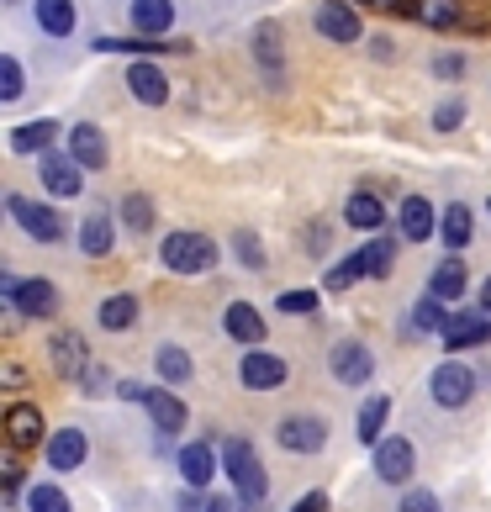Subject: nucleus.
<instances>
[{
  "label": "nucleus",
  "mask_w": 491,
  "mask_h": 512,
  "mask_svg": "<svg viewBox=\"0 0 491 512\" xmlns=\"http://www.w3.org/2000/svg\"><path fill=\"white\" fill-rule=\"evenodd\" d=\"M396 270V238H386V233H375L370 243H360L354 254H344L333 264V270L323 275V286L328 291H349L354 280H386Z\"/></svg>",
  "instance_id": "1"
},
{
  "label": "nucleus",
  "mask_w": 491,
  "mask_h": 512,
  "mask_svg": "<svg viewBox=\"0 0 491 512\" xmlns=\"http://www.w3.org/2000/svg\"><path fill=\"white\" fill-rule=\"evenodd\" d=\"M222 476L233 481V497L243 507H259L264 497H270V476H264V465H259V454L249 439H222Z\"/></svg>",
  "instance_id": "2"
},
{
  "label": "nucleus",
  "mask_w": 491,
  "mask_h": 512,
  "mask_svg": "<svg viewBox=\"0 0 491 512\" xmlns=\"http://www.w3.org/2000/svg\"><path fill=\"white\" fill-rule=\"evenodd\" d=\"M159 264L169 275H212L217 270V243L206 233H196V227H180V233H164Z\"/></svg>",
  "instance_id": "3"
},
{
  "label": "nucleus",
  "mask_w": 491,
  "mask_h": 512,
  "mask_svg": "<svg viewBox=\"0 0 491 512\" xmlns=\"http://www.w3.org/2000/svg\"><path fill=\"white\" fill-rule=\"evenodd\" d=\"M481 391V375L465 365V359H439L428 375V396H433V407H444V412H460L470 407V396Z\"/></svg>",
  "instance_id": "4"
},
{
  "label": "nucleus",
  "mask_w": 491,
  "mask_h": 512,
  "mask_svg": "<svg viewBox=\"0 0 491 512\" xmlns=\"http://www.w3.org/2000/svg\"><path fill=\"white\" fill-rule=\"evenodd\" d=\"M6 307H11L16 317L48 322L53 312L64 307V296H59V286H53V280H43V275H27V280H11V275H6Z\"/></svg>",
  "instance_id": "5"
},
{
  "label": "nucleus",
  "mask_w": 491,
  "mask_h": 512,
  "mask_svg": "<svg viewBox=\"0 0 491 512\" xmlns=\"http://www.w3.org/2000/svg\"><path fill=\"white\" fill-rule=\"evenodd\" d=\"M412 476H418V449H412V439L407 433H386V439L375 444V481L407 491Z\"/></svg>",
  "instance_id": "6"
},
{
  "label": "nucleus",
  "mask_w": 491,
  "mask_h": 512,
  "mask_svg": "<svg viewBox=\"0 0 491 512\" xmlns=\"http://www.w3.org/2000/svg\"><path fill=\"white\" fill-rule=\"evenodd\" d=\"M275 444L286 454H323L328 449V417L317 412H291L275 423Z\"/></svg>",
  "instance_id": "7"
},
{
  "label": "nucleus",
  "mask_w": 491,
  "mask_h": 512,
  "mask_svg": "<svg viewBox=\"0 0 491 512\" xmlns=\"http://www.w3.org/2000/svg\"><path fill=\"white\" fill-rule=\"evenodd\" d=\"M6 212H11V222L22 227L27 238H37V243H64V233H69V227H64V217L53 212L48 201H27V196H11V201H6Z\"/></svg>",
  "instance_id": "8"
},
{
  "label": "nucleus",
  "mask_w": 491,
  "mask_h": 512,
  "mask_svg": "<svg viewBox=\"0 0 491 512\" xmlns=\"http://www.w3.org/2000/svg\"><path fill=\"white\" fill-rule=\"evenodd\" d=\"M328 370H333V381H344V386H365L375 375V354H370L365 338H338L328 349Z\"/></svg>",
  "instance_id": "9"
},
{
  "label": "nucleus",
  "mask_w": 491,
  "mask_h": 512,
  "mask_svg": "<svg viewBox=\"0 0 491 512\" xmlns=\"http://www.w3.org/2000/svg\"><path fill=\"white\" fill-rule=\"evenodd\" d=\"M48 417L37 412L32 402H11L6 407V444L11 449H22V454H32V449H48Z\"/></svg>",
  "instance_id": "10"
},
{
  "label": "nucleus",
  "mask_w": 491,
  "mask_h": 512,
  "mask_svg": "<svg viewBox=\"0 0 491 512\" xmlns=\"http://www.w3.org/2000/svg\"><path fill=\"white\" fill-rule=\"evenodd\" d=\"M37 180H43V191L53 196V201H74L85 191V169L74 164V154H59V148H53V154H43L37 159Z\"/></svg>",
  "instance_id": "11"
},
{
  "label": "nucleus",
  "mask_w": 491,
  "mask_h": 512,
  "mask_svg": "<svg viewBox=\"0 0 491 512\" xmlns=\"http://www.w3.org/2000/svg\"><path fill=\"white\" fill-rule=\"evenodd\" d=\"M238 381L249 386V391H280L291 381V365L280 354H270V349H249L238 359Z\"/></svg>",
  "instance_id": "12"
},
{
  "label": "nucleus",
  "mask_w": 491,
  "mask_h": 512,
  "mask_svg": "<svg viewBox=\"0 0 491 512\" xmlns=\"http://www.w3.org/2000/svg\"><path fill=\"white\" fill-rule=\"evenodd\" d=\"M48 365L59 381H80V375L90 370V349H85V333H74V328H59L48 338Z\"/></svg>",
  "instance_id": "13"
},
{
  "label": "nucleus",
  "mask_w": 491,
  "mask_h": 512,
  "mask_svg": "<svg viewBox=\"0 0 491 512\" xmlns=\"http://www.w3.org/2000/svg\"><path fill=\"white\" fill-rule=\"evenodd\" d=\"M312 27L328 37V43H354V37L365 32V22H360V11L349 6V0H323V6L312 11Z\"/></svg>",
  "instance_id": "14"
},
{
  "label": "nucleus",
  "mask_w": 491,
  "mask_h": 512,
  "mask_svg": "<svg viewBox=\"0 0 491 512\" xmlns=\"http://www.w3.org/2000/svg\"><path fill=\"white\" fill-rule=\"evenodd\" d=\"M48 470H53V476H69V470H80L85 465V454H90V439H85V428H59V433H53V439H48Z\"/></svg>",
  "instance_id": "15"
},
{
  "label": "nucleus",
  "mask_w": 491,
  "mask_h": 512,
  "mask_svg": "<svg viewBox=\"0 0 491 512\" xmlns=\"http://www.w3.org/2000/svg\"><path fill=\"white\" fill-rule=\"evenodd\" d=\"M69 154L80 169H106L111 164V143H106V132L96 122H74L69 127Z\"/></svg>",
  "instance_id": "16"
},
{
  "label": "nucleus",
  "mask_w": 491,
  "mask_h": 512,
  "mask_svg": "<svg viewBox=\"0 0 491 512\" xmlns=\"http://www.w3.org/2000/svg\"><path fill=\"white\" fill-rule=\"evenodd\" d=\"M465 286H470V270H465L460 254H444L439 264H433V275H428V296H433V301L455 307V301L465 296Z\"/></svg>",
  "instance_id": "17"
},
{
  "label": "nucleus",
  "mask_w": 491,
  "mask_h": 512,
  "mask_svg": "<svg viewBox=\"0 0 491 512\" xmlns=\"http://www.w3.org/2000/svg\"><path fill=\"white\" fill-rule=\"evenodd\" d=\"M222 333L233 338V344H243V349H259L264 344V317L249 307V301H228V307H222Z\"/></svg>",
  "instance_id": "18"
},
{
  "label": "nucleus",
  "mask_w": 491,
  "mask_h": 512,
  "mask_svg": "<svg viewBox=\"0 0 491 512\" xmlns=\"http://www.w3.org/2000/svg\"><path fill=\"white\" fill-rule=\"evenodd\" d=\"M175 465H180V481H185V486L206 491V486H212V476H217V449L206 444V439H196V444H185V449L175 454Z\"/></svg>",
  "instance_id": "19"
},
{
  "label": "nucleus",
  "mask_w": 491,
  "mask_h": 512,
  "mask_svg": "<svg viewBox=\"0 0 491 512\" xmlns=\"http://www.w3.org/2000/svg\"><path fill=\"white\" fill-rule=\"evenodd\" d=\"M138 407H148V417H154V433H185V423H191V412H185V402L175 391H148L143 386V402Z\"/></svg>",
  "instance_id": "20"
},
{
  "label": "nucleus",
  "mask_w": 491,
  "mask_h": 512,
  "mask_svg": "<svg viewBox=\"0 0 491 512\" xmlns=\"http://www.w3.org/2000/svg\"><path fill=\"white\" fill-rule=\"evenodd\" d=\"M439 338H444V349H476V344H491V317H486L481 307H476V312H455Z\"/></svg>",
  "instance_id": "21"
},
{
  "label": "nucleus",
  "mask_w": 491,
  "mask_h": 512,
  "mask_svg": "<svg viewBox=\"0 0 491 512\" xmlns=\"http://www.w3.org/2000/svg\"><path fill=\"white\" fill-rule=\"evenodd\" d=\"M396 227H402L407 243H423L439 233V217H433L428 196H402V206H396Z\"/></svg>",
  "instance_id": "22"
},
{
  "label": "nucleus",
  "mask_w": 491,
  "mask_h": 512,
  "mask_svg": "<svg viewBox=\"0 0 491 512\" xmlns=\"http://www.w3.org/2000/svg\"><path fill=\"white\" fill-rule=\"evenodd\" d=\"M111 249H117V222H111L106 212H90L80 222V254L85 259H106Z\"/></svg>",
  "instance_id": "23"
},
{
  "label": "nucleus",
  "mask_w": 491,
  "mask_h": 512,
  "mask_svg": "<svg viewBox=\"0 0 491 512\" xmlns=\"http://www.w3.org/2000/svg\"><path fill=\"white\" fill-rule=\"evenodd\" d=\"M344 222L375 238V233L386 227V206H381V196H375V191H354V196L344 201Z\"/></svg>",
  "instance_id": "24"
},
{
  "label": "nucleus",
  "mask_w": 491,
  "mask_h": 512,
  "mask_svg": "<svg viewBox=\"0 0 491 512\" xmlns=\"http://www.w3.org/2000/svg\"><path fill=\"white\" fill-rule=\"evenodd\" d=\"M138 296H132V291H111V296H101V307H96V322H101V328L106 333H127L132 328V322H138Z\"/></svg>",
  "instance_id": "25"
},
{
  "label": "nucleus",
  "mask_w": 491,
  "mask_h": 512,
  "mask_svg": "<svg viewBox=\"0 0 491 512\" xmlns=\"http://www.w3.org/2000/svg\"><path fill=\"white\" fill-rule=\"evenodd\" d=\"M449 317H455V312H449L444 301L423 296V301H412V312H407L402 328H407V338H428V333H444V328H449Z\"/></svg>",
  "instance_id": "26"
},
{
  "label": "nucleus",
  "mask_w": 491,
  "mask_h": 512,
  "mask_svg": "<svg viewBox=\"0 0 491 512\" xmlns=\"http://www.w3.org/2000/svg\"><path fill=\"white\" fill-rule=\"evenodd\" d=\"M386 417H391V396L375 391L370 402L354 412V439H360V444H381L386 439Z\"/></svg>",
  "instance_id": "27"
},
{
  "label": "nucleus",
  "mask_w": 491,
  "mask_h": 512,
  "mask_svg": "<svg viewBox=\"0 0 491 512\" xmlns=\"http://www.w3.org/2000/svg\"><path fill=\"white\" fill-rule=\"evenodd\" d=\"M127 90H132L143 106H164V101H169V80H164L154 64H132V69H127Z\"/></svg>",
  "instance_id": "28"
},
{
  "label": "nucleus",
  "mask_w": 491,
  "mask_h": 512,
  "mask_svg": "<svg viewBox=\"0 0 491 512\" xmlns=\"http://www.w3.org/2000/svg\"><path fill=\"white\" fill-rule=\"evenodd\" d=\"M132 27H138L143 37L148 32L164 37L169 27H175V0H132Z\"/></svg>",
  "instance_id": "29"
},
{
  "label": "nucleus",
  "mask_w": 491,
  "mask_h": 512,
  "mask_svg": "<svg viewBox=\"0 0 491 512\" xmlns=\"http://www.w3.org/2000/svg\"><path fill=\"white\" fill-rule=\"evenodd\" d=\"M53 138H59V122H22L11 127V148L16 154H53Z\"/></svg>",
  "instance_id": "30"
},
{
  "label": "nucleus",
  "mask_w": 491,
  "mask_h": 512,
  "mask_svg": "<svg viewBox=\"0 0 491 512\" xmlns=\"http://www.w3.org/2000/svg\"><path fill=\"white\" fill-rule=\"evenodd\" d=\"M439 233H444V243H449V254H460L465 243L476 238V222H470V206H465V201H449V206H444Z\"/></svg>",
  "instance_id": "31"
},
{
  "label": "nucleus",
  "mask_w": 491,
  "mask_h": 512,
  "mask_svg": "<svg viewBox=\"0 0 491 512\" xmlns=\"http://www.w3.org/2000/svg\"><path fill=\"white\" fill-rule=\"evenodd\" d=\"M407 16L423 27H460V0H407Z\"/></svg>",
  "instance_id": "32"
},
{
  "label": "nucleus",
  "mask_w": 491,
  "mask_h": 512,
  "mask_svg": "<svg viewBox=\"0 0 491 512\" xmlns=\"http://www.w3.org/2000/svg\"><path fill=\"white\" fill-rule=\"evenodd\" d=\"M154 365H159V375H164L169 386H185V381L196 375V359L185 354L180 344H159V349H154Z\"/></svg>",
  "instance_id": "33"
},
{
  "label": "nucleus",
  "mask_w": 491,
  "mask_h": 512,
  "mask_svg": "<svg viewBox=\"0 0 491 512\" xmlns=\"http://www.w3.org/2000/svg\"><path fill=\"white\" fill-rule=\"evenodd\" d=\"M32 16H37V27H43L48 37H69L74 32V0H37Z\"/></svg>",
  "instance_id": "34"
},
{
  "label": "nucleus",
  "mask_w": 491,
  "mask_h": 512,
  "mask_svg": "<svg viewBox=\"0 0 491 512\" xmlns=\"http://www.w3.org/2000/svg\"><path fill=\"white\" fill-rule=\"evenodd\" d=\"M96 53H191V43H148V37H96Z\"/></svg>",
  "instance_id": "35"
},
{
  "label": "nucleus",
  "mask_w": 491,
  "mask_h": 512,
  "mask_svg": "<svg viewBox=\"0 0 491 512\" xmlns=\"http://www.w3.org/2000/svg\"><path fill=\"white\" fill-rule=\"evenodd\" d=\"M233 254H238V264H243V270H270V254H264V243H259V233H254V227H238V233H233Z\"/></svg>",
  "instance_id": "36"
},
{
  "label": "nucleus",
  "mask_w": 491,
  "mask_h": 512,
  "mask_svg": "<svg viewBox=\"0 0 491 512\" xmlns=\"http://www.w3.org/2000/svg\"><path fill=\"white\" fill-rule=\"evenodd\" d=\"M27 512H74V507H69V491L59 481H37L27 491Z\"/></svg>",
  "instance_id": "37"
},
{
  "label": "nucleus",
  "mask_w": 491,
  "mask_h": 512,
  "mask_svg": "<svg viewBox=\"0 0 491 512\" xmlns=\"http://www.w3.org/2000/svg\"><path fill=\"white\" fill-rule=\"evenodd\" d=\"M122 222L132 227V233H148V227L159 222V206H154V196H143V191H132L127 201H122Z\"/></svg>",
  "instance_id": "38"
},
{
  "label": "nucleus",
  "mask_w": 491,
  "mask_h": 512,
  "mask_svg": "<svg viewBox=\"0 0 491 512\" xmlns=\"http://www.w3.org/2000/svg\"><path fill=\"white\" fill-rule=\"evenodd\" d=\"M0 481H6V502H22V449L6 444V460H0Z\"/></svg>",
  "instance_id": "39"
},
{
  "label": "nucleus",
  "mask_w": 491,
  "mask_h": 512,
  "mask_svg": "<svg viewBox=\"0 0 491 512\" xmlns=\"http://www.w3.org/2000/svg\"><path fill=\"white\" fill-rule=\"evenodd\" d=\"M396 512H444V502H439V491H428V486H407Z\"/></svg>",
  "instance_id": "40"
},
{
  "label": "nucleus",
  "mask_w": 491,
  "mask_h": 512,
  "mask_svg": "<svg viewBox=\"0 0 491 512\" xmlns=\"http://www.w3.org/2000/svg\"><path fill=\"white\" fill-rule=\"evenodd\" d=\"M275 307L286 317H307V312H317V291H280Z\"/></svg>",
  "instance_id": "41"
},
{
  "label": "nucleus",
  "mask_w": 491,
  "mask_h": 512,
  "mask_svg": "<svg viewBox=\"0 0 491 512\" xmlns=\"http://www.w3.org/2000/svg\"><path fill=\"white\" fill-rule=\"evenodd\" d=\"M0 101H22V64L11 59H0Z\"/></svg>",
  "instance_id": "42"
},
{
  "label": "nucleus",
  "mask_w": 491,
  "mask_h": 512,
  "mask_svg": "<svg viewBox=\"0 0 491 512\" xmlns=\"http://www.w3.org/2000/svg\"><path fill=\"white\" fill-rule=\"evenodd\" d=\"M254 48H259L264 69H275V64H280V32H275V22H264V27L254 32Z\"/></svg>",
  "instance_id": "43"
},
{
  "label": "nucleus",
  "mask_w": 491,
  "mask_h": 512,
  "mask_svg": "<svg viewBox=\"0 0 491 512\" xmlns=\"http://www.w3.org/2000/svg\"><path fill=\"white\" fill-rule=\"evenodd\" d=\"M80 391H85V396H111V370L90 359V370L80 375Z\"/></svg>",
  "instance_id": "44"
},
{
  "label": "nucleus",
  "mask_w": 491,
  "mask_h": 512,
  "mask_svg": "<svg viewBox=\"0 0 491 512\" xmlns=\"http://www.w3.org/2000/svg\"><path fill=\"white\" fill-rule=\"evenodd\" d=\"M465 122V101H444L439 111H433V127H439V132H455Z\"/></svg>",
  "instance_id": "45"
},
{
  "label": "nucleus",
  "mask_w": 491,
  "mask_h": 512,
  "mask_svg": "<svg viewBox=\"0 0 491 512\" xmlns=\"http://www.w3.org/2000/svg\"><path fill=\"white\" fill-rule=\"evenodd\" d=\"M0 381H6V391H27V370L16 365V359H6V370H0Z\"/></svg>",
  "instance_id": "46"
},
{
  "label": "nucleus",
  "mask_w": 491,
  "mask_h": 512,
  "mask_svg": "<svg viewBox=\"0 0 491 512\" xmlns=\"http://www.w3.org/2000/svg\"><path fill=\"white\" fill-rule=\"evenodd\" d=\"M307 254H328V227L323 222L307 227Z\"/></svg>",
  "instance_id": "47"
},
{
  "label": "nucleus",
  "mask_w": 491,
  "mask_h": 512,
  "mask_svg": "<svg viewBox=\"0 0 491 512\" xmlns=\"http://www.w3.org/2000/svg\"><path fill=\"white\" fill-rule=\"evenodd\" d=\"M291 512H328V491H307Z\"/></svg>",
  "instance_id": "48"
},
{
  "label": "nucleus",
  "mask_w": 491,
  "mask_h": 512,
  "mask_svg": "<svg viewBox=\"0 0 491 512\" xmlns=\"http://www.w3.org/2000/svg\"><path fill=\"white\" fill-rule=\"evenodd\" d=\"M175 507H180V512H206V497H201V491H191V486H185Z\"/></svg>",
  "instance_id": "49"
},
{
  "label": "nucleus",
  "mask_w": 491,
  "mask_h": 512,
  "mask_svg": "<svg viewBox=\"0 0 491 512\" xmlns=\"http://www.w3.org/2000/svg\"><path fill=\"white\" fill-rule=\"evenodd\" d=\"M206 512H249L238 497H206Z\"/></svg>",
  "instance_id": "50"
},
{
  "label": "nucleus",
  "mask_w": 491,
  "mask_h": 512,
  "mask_svg": "<svg viewBox=\"0 0 491 512\" xmlns=\"http://www.w3.org/2000/svg\"><path fill=\"white\" fill-rule=\"evenodd\" d=\"M433 74H465V59H449L444 53V59H433Z\"/></svg>",
  "instance_id": "51"
},
{
  "label": "nucleus",
  "mask_w": 491,
  "mask_h": 512,
  "mask_svg": "<svg viewBox=\"0 0 491 512\" xmlns=\"http://www.w3.org/2000/svg\"><path fill=\"white\" fill-rule=\"evenodd\" d=\"M476 301H481V312H486V317H491V275H486V280H481V291H476Z\"/></svg>",
  "instance_id": "52"
},
{
  "label": "nucleus",
  "mask_w": 491,
  "mask_h": 512,
  "mask_svg": "<svg viewBox=\"0 0 491 512\" xmlns=\"http://www.w3.org/2000/svg\"><path fill=\"white\" fill-rule=\"evenodd\" d=\"M381 11H407V0H375Z\"/></svg>",
  "instance_id": "53"
},
{
  "label": "nucleus",
  "mask_w": 491,
  "mask_h": 512,
  "mask_svg": "<svg viewBox=\"0 0 491 512\" xmlns=\"http://www.w3.org/2000/svg\"><path fill=\"white\" fill-rule=\"evenodd\" d=\"M354 6H375V0H354Z\"/></svg>",
  "instance_id": "54"
},
{
  "label": "nucleus",
  "mask_w": 491,
  "mask_h": 512,
  "mask_svg": "<svg viewBox=\"0 0 491 512\" xmlns=\"http://www.w3.org/2000/svg\"><path fill=\"white\" fill-rule=\"evenodd\" d=\"M486 212H491V196H486Z\"/></svg>",
  "instance_id": "55"
}]
</instances>
